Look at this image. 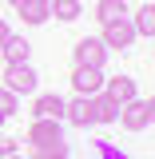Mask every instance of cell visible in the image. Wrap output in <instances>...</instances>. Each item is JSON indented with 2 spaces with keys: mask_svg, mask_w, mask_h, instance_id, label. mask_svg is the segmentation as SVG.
Returning <instances> with one entry per match:
<instances>
[{
  "mask_svg": "<svg viewBox=\"0 0 155 159\" xmlns=\"http://www.w3.org/2000/svg\"><path fill=\"white\" fill-rule=\"evenodd\" d=\"M28 143H32V147L64 143V127H60V119H32V127H28Z\"/></svg>",
  "mask_w": 155,
  "mask_h": 159,
  "instance_id": "obj_5",
  "label": "cell"
},
{
  "mask_svg": "<svg viewBox=\"0 0 155 159\" xmlns=\"http://www.w3.org/2000/svg\"><path fill=\"white\" fill-rule=\"evenodd\" d=\"M8 155H16V139L0 131V159H8Z\"/></svg>",
  "mask_w": 155,
  "mask_h": 159,
  "instance_id": "obj_19",
  "label": "cell"
},
{
  "mask_svg": "<svg viewBox=\"0 0 155 159\" xmlns=\"http://www.w3.org/2000/svg\"><path fill=\"white\" fill-rule=\"evenodd\" d=\"M131 24H135V36L155 40V4H139L135 16H131Z\"/></svg>",
  "mask_w": 155,
  "mask_h": 159,
  "instance_id": "obj_12",
  "label": "cell"
},
{
  "mask_svg": "<svg viewBox=\"0 0 155 159\" xmlns=\"http://www.w3.org/2000/svg\"><path fill=\"white\" fill-rule=\"evenodd\" d=\"M119 123H123V131H143V127H151L147 99H131V103H123V107H119Z\"/></svg>",
  "mask_w": 155,
  "mask_h": 159,
  "instance_id": "obj_6",
  "label": "cell"
},
{
  "mask_svg": "<svg viewBox=\"0 0 155 159\" xmlns=\"http://www.w3.org/2000/svg\"><path fill=\"white\" fill-rule=\"evenodd\" d=\"M103 48H107V52H112V48H116V52H127V48H131V44H135V24H131V16H123V20H112V24H103Z\"/></svg>",
  "mask_w": 155,
  "mask_h": 159,
  "instance_id": "obj_2",
  "label": "cell"
},
{
  "mask_svg": "<svg viewBox=\"0 0 155 159\" xmlns=\"http://www.w3.org/2000/svg\"><path fill=\"white\" fill-rule=\"evenodd\" d=\"M8 4H12V8H24V4H28V0H8Z\"/></svg>",
  "mask_w": 155,
  "mask_h": 159,
  "instance_id": "obj_22",
  "label": "cell"
},
{
  "mask_svg": "<svg viewBox=\"0 0 155 159\" xmlns=\"http://www.w3.org/2000/svg\"><path fill=\"white\" fill-rule=\"evenodd\" d=\"M103 96L123 107V103L139 99V92H135V80H131V76H112V80H103Z\"/></svg>",
  "mask_w": 155,
  "mask_h": 159,
  "instance_id": "obj_7",
  "label": "cell"
},
{
  "mask_svg": "<svg viewBox=\"0 0 155 159\" xmlns=\"http://www.w3.org/2000/svg\"><path fill=\"white\" fill-rule=\"evenodd\" d=\"M8 159H20V155H8Z\"/></svg>",
  "mask_w": 155,
  "mask_h": 159,
  "instance_id": "obj_23",
  "label": "cell"
},
{
  "mask_svg": "<svg viewBox=\"0 0 155 159\" xmlns=\"http://www.w3.org/2000/svg\"><path fill=\"white\" fill-rule=\"evenodd\" d=\"M36 84H40V76L32 64H8L4 68V92H12V96H32Z\"/></svg>",
  "mask_w": 155,
  "mask_h": 159,
  "instance_id": "obj_1",
  "label": "cell"
},
{
  "mask_svg": "<svg viewBox=\"0 0 155 159\" xmlns=\"http://www.w3.org/2000/svg\"><path fill=\"white\" fill-rule=\"evenodd\" d=\"M68 80H72L76 96H88V99H92V96H99V92H103V72H99V68H80V64H76Z\"/></svg>",
  "mask_w": 155,
  "mask_h": 159,
  "instance_id": "obj_4",
  "label": "cell"
},
{
  "mask_svg": "<svg viewBox=\"0 0 155 159\" xmlns=\"http://www.w3.org/2000/svg\"><path fill=\"white\" fill-rule=\"evenodd\" d=\"M127 16V4L123 0H99L96 4V20L99 24H112V20H123Z\"/></svg>",
  "mask_w": 155,
  "mask_h": 159,
  "instance_id": "obj_15",
  "label": "cell"
},
{
  "mask_svg": "<svg viewBox=\"0 0 155 159\" xmlns=\"http://www.w3.org/2000/svg\"><path fill=\"white\" fill-rule=\"evenodd\" d=\"M92 119L96 123H119V103H112L103 92L92 96Z\"/></svg>",
  "mask_w": 155,
  "mask_h": 159,
  "instance_id": "obj_11",
  "label": "cell"
},
{
  "mask_svg": "<svg viewBox=\"0 0 155 159\" xmlns=\"http://www.w3.org/2000/svg\"><path fill=\"white\" fill-rule=\"evenodd\" d=\"M16 12L24 16L28 28H40V24H48V20H52V4H48V0H28V4L16 8Z\"/></svg>",
  "mask_w": 155,
  "mask_h": 159,
  "instance_id": "obj_10",
  "label": "cell"
},
{
  "mask_svg": "<svg viewBox=\"0 0 155 159\" xmlns=\"http://www.w3.org/2000/svg\"><path fill=\"white\" fill-rule=\"evenodd\" d=\"M28 159H68V143H44V147H28Z\"/></svg>",
  "mask_w": 155,
  "mask_h": 159,
  "instance_id": "obj_16",
  "label": "cell"
},
{
  "mask_svg": "<svg viewBox=\"0 0 155 159\" xmlns=\"http://www.w3.org/2000/svg\"><path fill=\"white\" fill-rule=\"evenodd\" d=\"M8 36H12V28H8V24H4V20H0V48H4V44H8Z\"/></svg>",
  "mask_w": 155,
  "mask_h": 159,
  "instance_id": "obj_20",
  "label": "cell"
},
{
  "mask_svg": "<svg viewBox=\"0 0 155 159\" xmlns=\"http://www.w3.org/2000/svg\"><path fill=\"white\" fill-rule=\"evenodd\" d=\"M96 159H131V155H123L116 143H107V139H99L96 143Z\"/></svg>",
  "mask_w": 155,
  "mask_h": 159,
  "instance_id": "obj_17",
  "label": "cell"
},
{
  "mask_svg": "<svg viewBox=\"0 0 155 159\" xmlns=\"http://www.w3.org/2000/svg\"><path fill=\"white\" fill-rule=\"evenodd\" d=\"M8 116H16V96L0 88V119H8Z\"/></svg>",
  "mask_w": 155,
  "mask_h": 159,
  "instance_id": "obj_18",
  "label": "cell"
},
{
  "mask_svg": "<svg viewBox=\"0 0 155 159\" xmlns=\"http://www.w3.org/2000/svg\"><path fill=\"white\" fill-rule=\"evenodd\" d=\"M147 116H151V127H155V96L147 99Z\"/></svg>",
  "mask_w": 155,
  "mask_h": 159,
  "instance_id": "obj_21",
  "label": "cell"
},
{
  "mask_svg": "<svg viewBox=\"0 0 155 159\" xmlns=\"http://www.w3.org/2000/svg\"><path fill=\"white\" fill-rule=\"evenodd\" d=\"M64 119H68L72 127H92V123H96V119H92V99L88 96L64 99Z\"/></svg>",
  "mask_w": 155,
  "mask_h": 159,
  "instance_id": "obj_8",
  "label": "cell"
},
{
  "mask_svg": "<svg viewBox=\"0 0 155 159\" xmlns=\"http://www.w3.org/2000/svg\"><path fill=\"white\" fill-rule=\"evenodd\" d=\"M48 4H52V16L64 20V24H76V20L84 16V4H80V0H48Z\"/></svg>",
  "mask_w": 155,
  "mask_h": 159,
  "instance_id": "obj_14",
  "label": "cell"
},
{
  "mask_svg": "<svg viewBox=\"0 0 155 159\" xmlns=\"http://www.w3.org/2000/svg\"><path fill=\"white\" fill-rule=\"evenodd\" d=\"M0 52H4V60H8V64H28V56H32V44H28L24 36H8V44H4Z\"/></svg>",
  "mask_w": 155,
  "mask_h": 159,
  "instance_id": "obj_13",
  "label": "cell"
},
{
  "mask_svg": "<svg viewBox=\"0 0 155 159\" xmlns=\"http://www.w3.org/2000/svg\"><path fill=\"white\" fill-rule=\"evenodd\" d=\"M32 119H64V96H56V92L36 96V103H32Z\"/></svg>",
  "mask_w": 155,
  "mask_h": 159,
  "instance_id": "obj_9",
  "label": "cell"
},
{
  "mask_svg": "<svg viewBox=\"0 0 155 159\" xmlns=\"http://www.w3.org/2000/svg\"><path fill=\"white\" fill-rule=\"evenodd\" d=\"M72 56H76V64H80V68H99V72H103L107 48H103V40H99V36H84V40H76Z\"/></svg>",
  "mask_w": 155,
  "mask_h": 159,
  "instance_id": "obj_3",
  "label": "cell"
}]
</instances>
